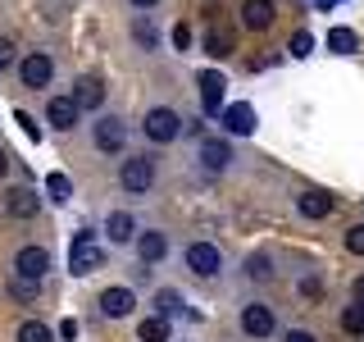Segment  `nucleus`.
<instances>
[{"label":"nucleus","instance_id":"1","mask_svg":"<svg viewBox=\"0 0 364 342\" xmlns=\"http://www.w3.org/2000/svg\"><path fill=\"white\" fill-rule=\"evenodd\" d=\"M155 182H159V160H155V155L136 151V155H128V160L119 165V187L132 192V197H146Z\"/></svg>","mask_w":364,"mask_h":342},{"label":"nucleus","instance_id":"2","mask_svg":"<svg viewBox=\"0 0 364 342\" xmlns=\"http://www.w3.org/2000/svg\"><path fill=\"white\" fill-rule=\"evenodd\" d=\"M100 265H105V247H100L96 233L82 228V233L68 242V274H73V279H87V274H96Z\"/></svg>","mask_w":364,"mask_h":342},{"label":"nucleus","instance_id":"3","mask_svg":"<svg viewBox=\"0 0 364 342\" xmlns=\"http://www.w3.org/2000/svg\"><path fill=\"white\" fill-rule=\"evenodd\" d=\"M182 114L178 110H168V105H151L146 110V119H141V133H146V142H155V146H173L178 137H182Z\"/></svg>","mask_w":364,"mask_h":342},{"label":"nucleus","instance_id":"4","mask_svg":"<svg viewBox=\"0 0 364 342\" xmlns=\"http://www.w3.org/2000/svg\"><path fill=\"white\" fill-rule=\"evenodd\" d=\"M91 142H96L100 155H123V146H128V123L114 119V114H100V119L91 123Z\"/></svg>","mask_w":364,"mask_h":342},{"label":"nucleus","instance_id":"5","mask_svg":"<svg viewBox=\"0 0 364 342\" xmlns=\"http://www.w3.org/2000/svg\"><path fill=\"white\" fill-rule=\"evenodd\" d=\"M237 324H242V333H246V338H255V342H264V338L278 333L273 306H264V301H246V306H242V315H237Z\"/></svg>","mask_w":364,"mask_h":342},{"label":"nucleus","instance_id":"6","mask_svg":"<svg viewBox=\"0 0 364 342\" xmlns=\"http://www.w3.org/2000/svg\"><path fill=\"white\" fill-rule=\"evenodd\" d=\"M50 78H55V60L46 51H28L18 60V83L23 87H32V91H41V87H50Z\"/></svg>","mask_w":364,"mask_h":342},{"label":"nucleus","instance_id":"7","mask_svg":"<svg viewBox=\"0 0 364 342\" xmlns=\"http://www.w3.org/2000/svg\"><path fill=\"white\" fill-rule=\"evenodd\" d=\"M196 87H200V110L210 114V119H219V110H223V91H228V78L219 73V68H200V73H196Z\"/></svg>","mask_w":364,"mask_h":342},{"label":"nucleus","instance_id":"8","mask_svg":"<svg viewBox=\"0 0 364 342\" xmlns=\"http://www.w3.org/2000/svg\"><path fill=\"white\" fill-rule=\"evenodd\" d=\"M46 269H50V251H46V247H18L14 251V279L41 283Z\"/></svg>","mask_w":364,"mask_h":342},{"label":"nucleus","instance_id":"9","mask_svg":"<svg viewBox=\"0 0 364 342\" xmlns=\"http://www.w3.org/2000/svg\"><path fill=\"white\" fill-rule=\"evenodd\" d=\"M187 269L196 274V279H214V274H223V251L214 242H191L187 247Z\"/></svg>","mask_w":364,"mask_h":342},{"label":"nucleus","instance_id":"10","mask_svg":"<svg viewBox=\"0 0 364 342\" xmlns=\"http://www.w3.org/2000/svg\"><path fill=\"white\" fill-rule=\"evenodd\" d=\"M219 123H223V133H232V137H250L255 123H259V114H255L250 100H232V105L219 110Z\"/></svg>","mask_w":364,"mask_h":342},{"label":"nucleus","instance_id":"11","mask_svg":"<svg viewBox=\"0 0 364 342\" xmlns=\"http://www.w3.org/2000/svg\"><path fill=\"white\" fill-rule=\"evenodd\" d=\"M200 51L210 55V60H228V55L237 51V32L228 28V23H214V19H210V28H205V41H200Z\"/></svg>","mask_w":364,"mask_h":342},{"label":"nucleus","instance_id":"12","mask_svg":"<svg viewBox=\"0 0 364 342\" xmlns=\"http://www.w3.org/2000/svg\"><path fill=\"white\" fill-rule=\"evenodd\" d=\"M68 96H73V105L82 110V114H87V110L96 114L100 105H105V83H100L96 73H82V78L73 83V91H68Z\"/></svg>","mask_w":364,"mask_h":342},{"label":"nucleus","instance_id":"13","mask_svg":"<svg viewBox=\"0 0 364 342\" xmlns=\"http://www.w3.org/2000/svg\"><path fill=\"white\" fill-rule=\"evenodd\" d=\"M242 28L246 32H269L273 28V19H278V5L273 0H242Z\"/></svg>","mask_w":364,"mask_h":342},{"label":"nucleus","instance_id":"14","mask_svg":"<svg viewBox=\"0 0 364 342\" xmlns=\"http://www.w3.org/2000/svg\"><path fill=\"white\" fill-rule=\"evenodd\" d=\"M132 251H136V260H141V265H159V260L168 256V237L159 233V228H146V233L132 237Z\"/></svg>","mask_w":364,"mask_h":342},{"label":"nucleus","instance_id":"15","mask_svg":"<svg viewBox=\"0 0 364 342\" xmlns=\"http://www.w3.org/2000/svg\"><path fill=\"white\" fill-rule=\"evenodd\" d=\"M96 306H100V315H105V319H128L132 306H136V292L132 288H105Z\"/></svg>","mask_w":364,"mask_h":342},{"label":"nucleus","instance_id":"16","mask_svg":"<svg viewBox=\"0 0 364 342\" xmlns=\"http://www.w3.org/2000/svg\"><path fill=\"white\" fill-rule=\"evenodd\" d=\"M200 165L210 169V174H228V169H232V146H228L223 137H205L200 142Z\"/></svg>","mask_w":364,"mask_h":342},{"label":"nucleus","instance_id":"17","mask_svg":"<svg viewBox=\"0 0 364 342\" xmlns=\"http://www.w3.org/2000/svg\"><path fill=\"white\" fill-rule=\"evenodd\" d=\"M77 119H82V110L73 105V96H50V100H46V123H50V128L68 133Z\"/></svg>","mask_w":364,"mask_h":342},{"label":"nucleus","instance_id":"18","mask_svg":"<svg viewBox=\"0 0 364 342\" xmlns=\"http://www.w3.org/2000/svg\"><path fill=\"white\" fill-rule=\"evenodd\" d=\"M37 210H41V197L32 187H9V197H5L9 219H37Z\"/></svg>","mask_w":364,"mask_h":342},{"label":"nucleus","instance_id":"19","mask_svg":"<svg viewBox=\"0 0 364 342\" xmlns=\"http://www.w3.org/2000/svg\"><path fill=\"white\" fill-rule=\"evenodd\" d=\"M296 210H301V219H328V214L337 210V197L310 187V192H301V197H296Z\"/></svg>","mask_w":364,"mask_h":342},{"label":"nucleus","instance_id":"20","mask_svg":"<svg viewBox=\"0 0 364 342\" xmlns=\"http://www.w3.org/2000/svg\"><path fill=\"white\" fill-rule=\"evenodd\" d=\"M105 233H109V247H128L132 237H136V219L128 210H114L109 219H105Z\"/></svg>","mask_w":364,"mask_h":342},{"label":"nucleus","instance_id":"21","mask_svg":"<svg viewBox=\"0 0 364 342\" xmlns=\"http://www.w3.org/2000/svg\"><path fill=\"white\" fill-rule=\"evenodd\" d=\"M168 338H173V324L164 315H146L136 324V342H168Z\"/></svg>","mask_w":364,"mask_h":342},{"label":"nucleus","instance_id":"22","mask_svg":"<svg viewBox=\"0 0 364 342\" xmlns=\"http://www.w3.org/2000/svg\"><path fill=\"white\" fill-rule=\"evenodd\" d=\"M328 51L333 55H355L360 51V32L355 28H328Z\"/></svg>","mask_w":364,"mask_h":342},{"label":"nucleus","instance_id":"23","mask_svg":"<svg viewBox=\"0 0 364 342\" xmlns=\"http://www.w3.org/2000/svg\"><path fill=\"white\" fill-rule=\"evenodd\" d=\"M246 279L250 283H269L273 279V260L264 256V251H250L246 256Z\"/></svg>","mask_w":364,"mask_h":342},{"label":"nucleus","instance_id":"24","mask_svg":"<svg viewBox=\"0 0 364 342\" xmlns=\"http://www.w3.org/2000/svg\"><path fill=\"white\" fill-rule=\"evenodd\" d=\"M341 333H346V338H364V306L360 301L341 311Z\"/></svg>","mask_w":364,"mask_h":342},{"label":"nucleus","instance_id":"25","mask_svg":"<svg viewBox=\"0 0 364 342\" xmlns=\"http://www.w3.org/2000/svg\"><path fill=\"white\" fill-rule=\"evenodd\" d=\"M182 306H187V301H182V296H178L173 288H159V292H155V315H164V319H173V315L182 311Z\"/></svg>","mask_w":364,"mask_h":342},{"label":"nucleus","instance_id":"26","mask_svg":"<svg viewBox=\"0 0 364 342\" xmlns=\"http://www.w3.org/2000/svg\"><path fill=\"white\" fill-rule=\"evenodd\" d=\"M46 197H50V201H68V197H73V182H68V174H60V169H55V174H46Z\"/></svg>","mask_w":364,"mask_h":342},{"label":"nucleus","instance_id":"27","mask_svg":"<svg viewBox=\"0 0 364 342\" xmlns=\"http://www.w3.org/2000/svg\"><path fill=\"white\" fill-rule=\"evenodd\" d=\"M18 342H55V333L41 324V319H23V324H18Z\"/></svg>","mask_w":364,"mask_h":342},{"label":"nucleus","instance_id":"28","mask_svg":"<svg viewBox=\"0 0 364 342\" xmlns=\"http://www.w3.org/2000/svg\"><path fill=\"white\" fill-rule=\"evenodd\" d=\"M132 37H136V46H146V51H155V46H159V32H155L151 19H136L132 23Z\"/></svg>","mask_w":364,"mask_h":342},{"label":"nucleus","instance_id":"29","mask_svg":"<svg viewBox=\"0 0 364 342\" xmlns=\"http://www.w3.org/2000/svg\"><path fill=\"white\" fill-rule=\"evenodd\" d=\"M287 51H291V60H305V55H310V51H314V37H310V32H305V28H301V32H296V37L287 41Z\"/></svg>","mask_w":364,"mask_h":342},{"label":"nucleus","instance_id":"30","mask_svg":"<svg viewBox=\"0 0 364 342\" xmlns=\"http://www.w3.org/2000/svg\"><path fill=\"white\" fill-rule=\"evenodd\" d=\"M296 288H301L305 301H318V296H323V279H318V274H305V279L296 283Z\"/></svg>","mask_w":364,"mask_h":342},{"label":"nucleus","instance_id":"31","mask_svg":"<svg viewBox=\"0 0 364 342\" xmlns=\"http://www.w3.org/2000/svg\"><path fill=\"white\" fill-rule=\"evenodd\" d=\"M341 242H346V251H350V256H364V224H350Z\"/></svg>","mask_w":364,"mask_h":342},{"label":"nucleus","instance_id":"32","mask_svg":"<svg viewBox=\"0 0 364 342\" xmlns=\"http://www.w3.org/2000/svg\"><path fill=\"white\" fill-rule=\"evenodd\" d=\"M14 119L23 123V133H28V137H32V142H41V123H37V119H32V114H28V110H18V114H14Z\"/></svg>","mask_w":364,"mask_h":342},{"label":"nucleus","instance_id":"33","mask_svg":"<svg viewBox=\"0 0 364 342\" xmlns=\"http://www.w3.org/2000/svg\"><path fill=\"white\" fill-rule=\"evenodd\" d=\"M9 288H14V296H18V301H32V296H37V288H41V283H28V279H14V283H9Z\"/></svg>","mask_w":364,"mask_h":342},{"label":"nucleus","instance_id":"34","mask_svg":"<svg viewBox=\"0 0 364 342\" xmlns=\"http://www.w3.org/2000/svg\"><path fill=\"white\" fill-rule=\"evenodd\" d=\"M173 46L178 51H191V28L187 23H173Z\"/></svg>","mask_w":364,"mask_h":342},{"label":"nucleus","instance_id":"35","mask_svg":"<svg viewBox=\"0 0 364 342\" xmlns=\"http://www.w3.org/2000/svg\"><path fill=\"white\" fill-rule=\"evenodd\" d=\"M9 64H14V41H9V37H0V73H5Z\"/></svg>","mask_w":364,"mask_h":342},{"label":"nucleus","instance_id":"36","mask_svg":"<svg viewBox=\"0 0 364 342\" xmlns=\"http://www.w3.org/2000/svg\"><path fill=\"white\" fill-rule=\"evenodd\" d=\"M282 342H318L310 328H287V333H282Z\"/></svg>","mask_w":364,"mask_h":342},{"label":"nucleus","instance_id":"37","mask_svg":"<svg viewBox=\"0 0 364 342\" xmlns=\"http://www.w3.org/2000/svg\"><path fill=\"white\" fill-rule=\"evenodd\" d=\"M60 338H68V342L77 338V319H64V324H60Z\"/></svg>","mask_w":364,"mask_h":342},{"label":"nucleus","instance_id":"38","mask_svg":"<svg viewBox=\"0 0 364 342\" xmlns=\"http://www.w3.org/2000/svg\"><path fill=\"white\" fill-rule=\"evenodd\" d=\"M9 165H14V155H9V151H5V146H0V178H5V174H9Z\"/></svg>","mask_w":364,"mask_h":342},{"label":"nucleus","instance_id":"39","mask_svg":"<svg viewBox=\"0 0 364 342\" xmlns=\"http://www.w3.org/2000/svg\"><path fill=\"white\" fill-rule=\"evenodd\" d=\"M314 9H318V14H328V9H337V0H314Z\"/></svg>","mask_w":364,"mask_h":342},{"label":"nucleus","instance_id":"40","mask_svg":"<svg viewBox=\"0 0 364 342\" xmlns=\"http://www.w3.org/2000/svg\"><path fill=\"white\" fill-rule=\"evenodd\" d=\"M128 5H136V9H155L159 0H128Z\"/></svg>","mask_w":364,"mask_h":342},{"label":"nucleus","instance_id":"41","mask_svg":"<svg viewBox=\"0 0 364 342\" xmlns=\"http://www.w3.org/2000/svg\"><path fill=\"white\" fill-rule=\"evenodd\" d=\"M355 301L364 306V279H355Z\"/></svg>","mask_w":364,"mask_h":342}]
</instances>
